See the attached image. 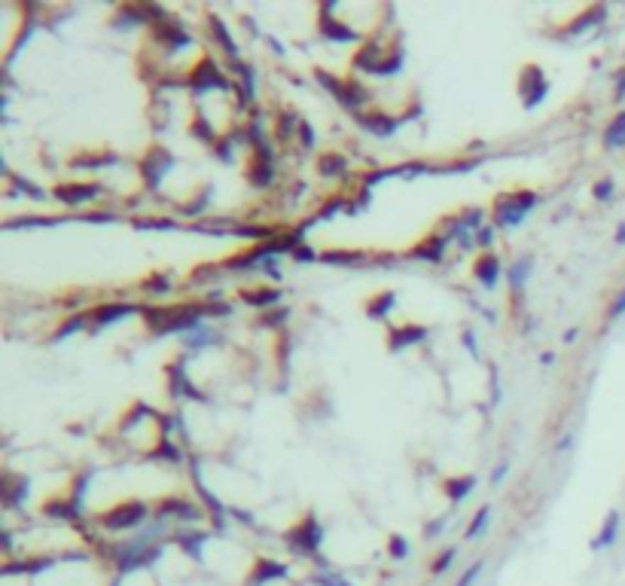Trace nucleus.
Returning a JSON list of instances; mask_svg holds the SVG:
<instances>
[{
	"label": "nucleus",
	"instance_id": "34",
	"mask_svg": "<svg viewBox=\"0 0 625 586\" xmlns=\"http://www.w3.org/2000/svg\"><path fill=\"white\" fill-rule=\"evenodd\" d=\"M464 342H467V348H470V352H473V354H476V336H473V333H470V330L464 333Z\"/></svg>",
	"mask_w": 625,
	"mask_h": 586
},
{
	"label": "nucleus",
	"instance_id": "12",
	"mask_svg": "<svg viewBox=\"0 0 625 586\" xmlns=\"http://www.w3.org/2000/svg\"><path fill=\"white\" fill-rule=\"evenodd\" d=\"M604 143H607V147H625V110L616 113V119L607 126V131H604Z\"/></svg>",
	"mask_w": 625,
	"mask_h": 586
},
{
	"label": "nucleus",
	"instance_id": "29",
	"mask_svg": "<svg viewBox=\"0 0 625 586\" xmlns=\"http://www.w3.org/2000/svg\"><path fill=\"white\" fill-rule=\"evenodd\" d=\"M299 131H302V143H305V150H309V147H311V141H314V138H311V126H309V122H302Z\"/></svg>",
	"mask_w": 625,
	"mask_h": 586
},
{
	"label": "nucleus",
	"instance_id": "32",
	"mask_svg": "<svg viewBox=\"0 0 625 586\" xmlns=\"http://www.w3.org/2000/svg\"><path fill=\"white\" fill-rule=\"evenodd\" d=\"M443 528H446V519L430 522V526H427V538H433V534H436V531H443Z\"/></svg>",
	"mask_w": 625,
	"mask_h": 586
},
{
	"label": "nucleus",
	"instance_id": "18",
	"mask_svg": "<svg viewBox=\"0 0 625 586\" xmlns=\"http://www.w3.org/2000/svg\"><path fill=\"white\" fill-rule=\"evenodd\" d=\"M488 519H491V507L485 504V507H479V510H476V516H473V522H470V528H467V538H470V541L479 538V534L485 531Z\"/></svg>",
	"mask_w": 625,
	"mask_h": 586
},
{
	"label": "nucleus",
	"instance_id": "22",
	"mask_svg": "<svg viewBox=\"0 0 625 586\" xmlns=\"http://www.w3.org/2000/svg\"><path fill=\"white\" fill-rule=\"evenodd\" d=\"M387 550H391L394 559H406V556H409V543H406V538H399V534H394V538H391Z\"/></svg>",
	"mask_w": 625,
	"mask_h": 586
},
{
	"label": "nucleus",
	"instance_id": "27",
	"mask_svg": "<svg viewBox=\"0 0 625 586\" xmlns=\"http://www.w3.org/2000/svg\"><path fill=\"white\" fill-rule=\"evenodd\" d=\"M619 315H625V287H622V293L610 305V318H619Z\"/></svg>",
	"mask_w": 625,
	"mask_h": 586
},
{
	"label": "nucleus",
	"instance_id": "20",
	"mask_svg": "<svg viewBox=\"0 0 625 586\" xmlns=\"http://www.w3.org/2000/svg\"><path fill=\"white\" fill-rule=\"evenodd\" d=\"M613 190H616V183H613V178H601L595 187H592V195H595L598 202H610L613 199Z\"/></svg>",
	"mask_w": 625,
	"mask_h": 586
},
{
	"label": "nucleus",
	"instance_id": "31",
	"mask_svg": "<svg viewBox=\"0 0 625 586\" xmlns=\"http://www.w3.org/2000/svg\"><path fill=\"white\" fill-rule=\"evenodd\" d=\"M168 287V281L165 278H156V281H147V291H156V293H162Z\"/></svg>",
	"mask_w": 625,
	"mask_h": 586
},
{
	"label": "nucleus",
	"instance_id": "30",
	"mask_svg": "<svg viewBox=\"0 0 625 586\" xmlns=\"http://www.w3.org/2000/svg\"><path fill=\"white\" fill-rule=\"evenodd\" d=\"M507 474H509V465L504 461V465H497V470H494V474H491V482H500V479H504Z\"/></svg>",
	"mask_w": 625,
	"mask_h": 586
},
{
	"label": "nucleus",
	"instance_id": "11",
	"mask_svg": "<svg viewBox=\"0 0 625 586\" xmlns=\"http://www.w3.org/2000/svg\"><path fill=\"white\" fill-rule=\"evenodd\" d=\"M531 266H534V256H531V254L519 256V260L512 263V269H509V284H512V291H521V284H525V281H528V275H531Z\"/></svg>",
	"mask_w": 625,
	"mask_h": 586
},
{
	"label": "nucleus",
	"instance_id": "1",
	"mask_svg": "<svg viewBox=\"0 0 625 586\" xmlns=\"http://www.w3.org/2000/svg\"><path fill=\"white\" fill-rule=\"evenodd\" d=\"M537 192H512V195H497L494 202V223L509 229V226H519L528 217L531 211L537 208Z\"/></svg>",
	"mask_w": 625,
	"mask_h": 586
},
{
	"label": "nucleus",
	"instance_id": "21",
	"mask_svg": "<svg viewBox=\"0 0 625 586\" xmlns=\"http://www.w3.org/2000/svg\"><path fill=\"white\" fill-rule=\"evenodd\" d=\"M455 556H458V550H455V547H448V550L443 553V556H439V559H436L433 565H430V571H433V574H446L448 568H452Z\"/></svg>",
	"mask_w": 625,
	"mask_h": 586
},
{
	"label": "nucleus",
	"instance_id": "2",
	"mask_svg": "<svg viewBox=\"0 0 625 586\" xmlns=\"http://www.w3.org/2000/svg\"><path fill=\"white\" fill-rule=\"evenodd\" d=\"M546 92H549V83H546V77H543V70L537 65H528L525 70H521L519 95H521V101H525V107H537L540 101L546 98Z\"/></svg>",
	"mask_w": 625,
	"mask_h": 586
},
{
	"label": "nucleus",
	"instance_id": "4",
	"mask_svg": "<svg viewBox=\"0 0 625 586\" xmlns=\"http://www.w3.org/2000/svg\"><path fill=\"white\" fill-rule=\"evenodd\" d=\"M143 516H147V507H143L140 501H131V504H126V507L107 513V516H104V526H107V528H131V526H138Z\"/></svg>",
	"mask_w": 625,
	"mask_h": 586
},
{
	"label": "nucleus",
	"instance_id": "16",
	"mask_svg": "<svg viewBox=\"0 0 625 586\" xmlns=\"http://www.w3.org/2000/svg\"><path fill=\"white\" fill-rule=\"evenodd\" d=\"M272 577H287V565L281 562H260V568L253 574V583H265Z\"/></svg>",
	"mask_w": 625,
	"mask_h": 586
},
{
	"label": "nucleus",
	"instance_id": "7",
	"mask_svg": "<svg viewBox=\"0 0 625 586\" xmlns=\"http://www.w3.org/2000/svg\"><path fill=\"white\" fill-rule=\"evenodd\" d=\"M427 336V330L424 327H415V324H406L403 330H397V333H391V348L394 352H399V348H406V345H415V342H421V339Z\"/></svg>",
	"mask_w": 625,
	"mask_h": 586
},
{
	"label": "nucleus",
	"instance_id": "36",
	"mask_svg": "<svg viewBox=\"0 0 625 586\" xmlns=\"http://www.w3.org/2000/svg\"><path fill=\"white\" fill-rule=\"evenodd\" d=\"M616 244H625V223H619V229H616Z\"/></svg>",
	"mask_w": 625,
	"mask_h": 586
},
{
	"label": "nucleus",
	"instance_id": "14",
	"mask_svg": "<svg viewBox=\"0 0 625 586\" xmlns=\"http://www.w3.org/2000/svg\"><path fill=\"white\" fill-rule=\"evenodd\" d=\"M394 305H397V293H378V300L366 305V315L375 318V321H382V318L391 312Z\"/></svg>",
	"mask_w": 625,
	"mask_h": 586
},
{
	"label": "nucleus",
	"instance_id": "33",
	"mask_svg": "<svg viewBox=\"0 0 625 586\" xmlns=\"http://www.w3.org/2000/svg\"><path fill=\"white\" fill-rule=\"evenodd\" d=\"M616 101H625V70L619 74V83H616Z\"/></svg>",
	"mask_w": 625,
	"mask_h": 586
},
{
	"label": "nucleus",
	"instance_id": "26",
	"mask_svg": "<svg viewBox=\"0 0 625 586\" xmlns=\"http://www.w3.org/2000/svg\"><path fill=\"white\" fill-rule=\"evenodd\" d=\"M360 254H323L326 263H354Z\"/></svg>",
	"mask_w": 625,
	"mask_h": 586
},
{
	"label": "nucleus",
	"instance_id": "15",
	"mask_svg": "<svg viewBox=\"0 0 625 586\" xmlns=\"http://www.w3.org/2000/svg\"><path fill=\"white\" fill-rule=\"evenodd\" d=\"M360 122H363V129H370V131H375V135H394L397 131V119H387V116H360Z\"/></svg>",
	"mask_w": 625,
	"mask_h": 586
},
{
	"label": "nucleus",
	"instance_id": "5",
	"mask_svg": "<svg viewBox=\"0 0 625 586\" xmlns=\"http://www.w3.org/2000/svg\"><path fill=\"white\" fill-rule=\"evenodd\" d=\"M619 526H622L619 510H610L607 519H604V526H601V531H598V538L592 541V550H607V547H613V543H616V538H619Z\"/></svg>",
	"mask_w": 625,
	"mask_h": 586
},
{
	"label": "nucleus",
	"instance_id": "10",
	"mask_svg": "<svg viewBox=\"0 0 625 586\" xmlns=\"http://www.w3.org/2000/svg\"><path fill=\"white\" fill-rule=\"evenodd\" d=\"M98 192V187L95 183H89V187H61V190H55V195L61 202H67V205H79V202H86V199H92V195Z\"/></svg>",
	"mask_w": 625,
	"mask_h": 586
},
{
	"label": "nucleus",
	"instance_id": "8",
	"mask_svg": "<svg viewBox=\"0 0 625 586\" xmlns=\"http://www.w3.org/2000/svg\"><path fill=\"white\" fill-rule=\"evenodd\" d=\"M174 166V156L171 153H165V150H159V162H153V153L147 156V162H143V171H150V183L156 187V183L165 178V171Z\"/></svg>",
	"mask_w": 625,
	"mask_h": 586
},
{
	"label": "nucleus",
	"instance_id": "13",
	"mask_svg": "<svg viewBox=\"0 0 625 586\" xmlns=\"http://www.w3.org/2000/svg\"><path fill=\"white\" fill-rule=\"evenodd\" d=\"M443 248H446V242H443V239H433V242H424V244H418V248L412 251V256H418V260H430V263H439V260H443Z\"/></svg>",
	"mask_w": 625,
	"mask_h": 586
},
{
	"label": "nucleus",
	"instance_id": "23",
	"mask_svg": "<svg viewBox=\"0 0 625 586\" xmlns=\"http://www.w3.org/2000/svg\"><path fill=\"white\" fill-rule=\"evenodd\" d=\"M214 34H217V40H223V46H226V53H229V55H238V49H235V43H232V37H229L226 25L217 22V25H214Z\"/></svg>",
	"mask_w": 625,
	"mask_h": 586
},
{
	"label": "nucleus",
	"instance_id": "6",
	"mask_svg": "<svg viewBox=\"0 0 625 586\" xmlns=\"http://www.w3.org/2000/svg\"><path fill=\"white\" fill-rule=\"evenodd\" d=\"M476 278L482 281V284L488 287V291L497 284V278H500V260H497L494 254H485L482 260L476 263Z\"/></svg>",
	"mask_w": 625,
	"mask_h": 586
},
{
	"label": "nucleus",
	"instance_id": "9",
	"mask_svg": "<svg viewBox=\"0 0 625 586\" xmlns=\"http://www.w3.org/2000/svg\"><path fill=\"white\" fill-rule=\"evenodd\" d=\"M473 489H476V477H455V479H446V492H448V498H452L455 504L464 501Z\"/></svg>",
	"mask_w": 625,
	"mask_h": 586
},
{
	"label": "nucleus",
	"instance_id": "25",
	"mask_svg": "<svg viewBox=\"0 0 625 586\" xmlns=\"http://www.w3.org/2000/svg\"><path fill=\"white\" fill-rule=\"evenodd\" d=\"M293 256H296V260H302V263L305 260H317V254L309 251V244H293Z\"/></svg>",
	"mask_w": 625,
	"mask_h": 586
},
{
	"label": "nucleus",
	"instance_id": "35",
	"mask_svg": "<svg viewBox=\"0 0 625 586\" xmlns=\"http://www.w3.org/2000/svg\"><path fill=\"white\" fill-rule=\"evenodd\" d=\"M570 443H573V437L568 434V437H565V440H561V443H558V452H568V449H570Z\"/></svg>",
	"mask_w": 625,
	"mask_h": 586
},
{
	"label": "nucleus",
	"instance_id": "24",
	"mask_svg": "<svg viewBox=\"0 0 625 586\" xmlns=\"http://www.w3.org/2000/svg\"><path fill=\"white\" fill-rule=\"evenodd\" d=\"M482 565H485V562H473V565H470V568L464 571V577L458 580V586H473V583H476V577H479V574H482Z\"/></svg>",
	"mask_w": 625,
	"mask_h": 586
},
{
	"label": "nucleus",
	"instance_id": "28",
	"mask_svg": "<svg viewBox=\"0 0 625 586\" xmlns=\"http://www.w3.org/2000/svg\"><path fill=\"white\" fill-rule=\"evenodd\" d=\"M491 239H494V229H491V226H482V229L476 232V242L482 244V248H485V244H491Z\"/></svg>",
	"mask_w": 625,
	"mask_h": 586
},
{
	"label": "nucleus",
	"instance_id": "3",
	"mask_svg": "<svg viewBox=\"0 0 625 586\" xmlns=\"http://www.w3.org/2000/svg\"><path fill=\"white\" fill-rule=\"evenodd\" d=\"M321 538H323V531H321V526H317V516H305L299 526L287 534L290 550H296V553H314L317 547H321Z\"/></svg>",
	"mask_w": 625,
	"mask_h": 586
},
{
	"label": "nucleus",
	"instance_id": "17",
	"mask_svg": "<svg viewBox=\"0 0 625 586\" xmlns=\"http://www.w3.org/2000/svg\"><path fill=\"white\" fill-rule=\"evenodd\" d=\"M128 312H135L131 305H107V308H98L95 312V324H114L116 318H122V315H128Z\"/></svg>",
	"mask_w": 625,
	"mask_h": 586
},
{
	"label": "nucleus",
	"instance_id": "19",
	"mask_svg": "<svg viewBox=\"0 0 625 586\" xmlns=\"http://www.w3.org/2000/svg\"><path fill=\"white\" fill-rule=\"evenodd\" d=\"M278 291H260V293H244V303L250 305H275L278 303Z\"/></svg>",
	"mask_w": 625,
	"mask_h": 586
}]
</instances>
